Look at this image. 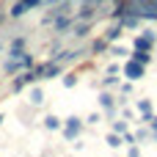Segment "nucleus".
Wrapping results in <instances>:
<instances>
[{
    "instance_id": "4",
    "label": "nucleus",
    "mask_w": 157,
    "mask_h": 157,
    "mask_svg": "<svg viewBox=\"0 0 157 157\" xmlns=\"http://www.w3.org/2000/svg\"><path fill=\"white\" fill-rule=\"evenodd\" d=\"M152 41H155V33L152 30H144V36H138L135 39V50H152Z\"/></svg>"
},
{
    "instance_id": "9",
    "label": "nucleus",
    "mask_w": 157,
    "mask_h": 157,
    "mask_svg": "<svg viewBox=\"0 0 157 157\" xmlns=\"http://www.w3.org/2000/svg\"><path fill=\"white\" fill-rule=\"evenodd\" d=\"M30 102H33V105H41V102H44V94H41V88H33V91H30Z\"/></svg>"
},
{
    "instance_id": "5",
    "label": "nucleus",
    "mask_w": 157,
    "mask_h": 157,
    "mask_svg": "<svg viewBox=\"0 0 157 157\" xmlns=\"http://www.w3.org/2000/svg\"><path fill=\"white\" fill-rule=\"evenodd\" d=\"M33 80H36V75H33V72H25L19 80H14V91H19L22 86H28V83H33Z\"/></svg>"
},
{
    "instance_id": "7",
    "label": "nucleus",
    "mask_w": 157,
    "mask_h": 157,
    "mask_svg": "<svg viewBox=\"0 0 157 157\" xmlns=\"http://www.w3.org/2000/svg\"><path fill=\"white\" fill-rule=\"evenodd\" d=\"M138 110L144 113V121H149V119H152V105H149L146 99H144V102H138Z\"/></svg>"
},
{
    "instance_id": "1",
    "label": "nucleus",
    "mask_w": 157,
    "mask_h": 157,
    "mask_svg": "<svg viewBox=\"0 0 157 157\" xmlns=\"http://www.w3.org/2000/svg\"><path fill=\"white\" fill-rule=\"evenodd\" d=\"M124 77H130V80H141L144 77V63H138L135 58L124 66Z\"/></svg>"
},
{
    "instance_id": "16",
    "label": "nucleus",
    "mask_w": 157,
    "mask_h": 157,
    "mask_svg": "<svg viewBox=\"0 0 157 157\" xmlns=\"http://www.w3.org/2000/svg\"><path fill=\"white\" fill-rule=\"evenodd\" d=\"M3 121H6V119H3V116H0V124H3Z\"/></svg>"
},
{
    "instance_id": "10",
    "label": "nucleus",
    "mask_w": 157,
    "mask_h": 157,
    "mask_svg": "<svg viewBox=\"0 0 157 157\" xmlns=\"http://www.w3.org/2000/svg\"><path fill=\"white\" fill-rule=\"evenodd\" d=\"M99 105H102L105 110H110V108H113V97H110V94H102V97H99Z\"/></svg>"
},
{
    "instance_id": "2",
    "label": "nucleus",
    "mask_w": 157,
    "mask_h": 157,
    "mask_svg": "<svg viewBox=\"0 0 157 157\" xmlns=\"http://www.w3.org/2000/svg\"><path fill=\"white\" fill-rule=\"evenodd\" d=\"M58 72H61V66L52 61V63H44V66H39L33 75H36V80H44V77H52V75H58Z\"/></svg>"
},
{
    "instance_id": "13",
    "label": "nucleus",
    "mask_w": 157,
    "mask_h": 157,
    "mask_svg": "<svg viewBox=\"0 0 157 157\" xmlns=\"http://www.w3.org/2000/svg\"><path fill=\"white\" fill-rule=\"evenodd\" d=\"M113 130H116L119 135H124V132H127V124H124V121H116V124H113Z\"/></svg>"
},
{
    "instance_id": "15",
    "label": "nucleus",
    "mask_w": 157,
    "mask_h": 157,
    "mask_svg": "<svg viewBox=\"0 0 157 157\" xmlns=\"http://www.w3.org/2000/svg\"><path fill=\"white\" fill-rule=\"evenodd\" d=\"M152 121V130H155V138H157V119H149Z\"/></svg>"
},
{
    "instance_id": "11",
    "label": "nucleus",
    "mask_w": 157,
    "mask_h": 157,
    "mask_svg": "<svg viewBox=\"0 0 157 157\" xmlns=\"http://www.w3.org/2000/svg\"><path fill=\"white\" fill-rule=\"evenodd\" d=\"M119 36H121V22H119V28H110L108 30V41H116Z\"/></svg>"
},
{
    "instance_id": "14",
    "label": "nucleus",
    "mask_w": 157,
    "mask_h": 157,
    "mask_svg": "<svg viewBox=\"0 0 157 157\" xmlns=\"http://www.w3.org/2000/svg\"><path fill=\"white\" fill-rule=\"evenodd\" d=\"M75 83H77V77H72V75H69V77H63V86H66V88H72Z\"/></svg>"
},
{
    "instance_id": "12",
    "label": "nucleus",
    "mask_w": 157,
    "mask_h": 157,
    "mask_svg": "<svg viewBox=\"0 0 157 157\" xmlns=\"http://www.w3.org/2000/svg\"><path fill=\"white\" fill-rule=\"evenodd\" d=\"M124 141H121V135L119 132H113V135H108V146H121Z\"/></svg>"
},
{
    "instance_id": "6",
    "label": "nucleus",
    "mask_w": 157,
    "mask_h": 157,
    "mask_svg": "<svg viewBox=\"0 0 157 157\" xmlns=\"http://www.w3.org/2000/svg\"><path fill=\"white\" fill-rule=\"evenodd\" d=\"M25 11H30V8H28V6H25V0H19V3H14V8H11V11H8V14H11V17H22V14H25Z\"/></svg>"
},
{
    "instance_id": "8",
    "label": "nucleus",
    "mask_w": 157,
    "mask_h": 157,
    "mask_svg": "<svg viewBox=\"0 0 157 157\" xmlns=\"http://www.w3.org/2000/svg\"><path fill=\"white\" fill-rule=\"evenodd\" d=\"M44 127H47V130H61V119L47 116V119H44Z\"/></svg>"
},
{
    "instance_id": "3",
    "label": "nucleus",
    "mask_w": 157,
    "mask_h": 157,
    "mask_svg": "<svg viewBox=\"0 0 157 157\" xmlns=\"http://www.w3.org/2000/svg\"><path fill=\"white\" fill-rule=\"evenodd\" d=\"M80 130H83V121H80V119H66V130H63V135H66L69 141H75V138L80 135Z\"/></svg>"
}]
</instances>
